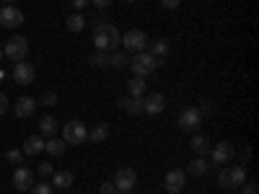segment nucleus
Returning a JSON list of instances; mask_svg holds the SVG:
<instances>
[{
  "mask_svg": "<svg viewBox=\"0 0 259 194\" xmlns=\"http://www.w3.org/2000/svg\"><path fill=\"white\" fill-rule=\"evenodd\" d=\"M119 41H122V34H119L117 26H112V24H96V29H94V47L99 52H117Z\"/></svg>",
  "mask_w": 259,
  "mask_h": 194,
  "instance_id": "obj_1",
  "label": "nucleus"
},
{
  "mask_svg": "<svg viewBox=\"0 0 259 194\" xmlns=\"http://www.w3.org/2000/svg\"><path fill=\"white\" fill-rule=\"evenodd\" d=\"M158 60L150 55L148 50H143V52H138L135 57H130V70H133V75L135 78H148L150 73H153L156 68H158Z\"/></svg>",
  "mask_w": 259,
  "mask_h": 194,
  "instance_id": "obj_2",
  "label": "nucleus"
},
{
  "mask_svg": "<svg viewBox=\"0 0 259 194\" xmlns=\"http://www.w3.org/2000/svg\"><path fill=\"white\" fill-rule=\"evenodd\" d=\"M246 181V166H231V168H223L218 174V184L221 189H239L241 184Z\"/></svg>",
  "mask_w": 259,
  "mask_h": 194,
  "instance_id": "obj_3",
  "label": "nucleus"
},
{
  "mask_svg": "<svg viewBox=\"0 0 259 194\" xmlns=\"http://www.w3.org/2000/svg\"><path fill=\"white\" fill-rule=\"evenodd\" d=\"M62 140H65V145H80V142L89 140V129H85L83 122L70 119L68 124L62 127Z\"/></svg>",
  "mask_w": 259,
  "mask_h": 194,
  "instance_id": "obj_4",
  "label": "nucleus"
},
{
  "mask_svg": "<svg viewBox=\"0 0 259 194\" xmlns=\"http://www.w3.org/2000/svg\"><path fill=\"white\" fill-rule=\"evenodd\" d=\"M122 47H124V52H143L145 47H148V34L145 31H140V29H130V31H124L122 34Z\"/></svg>",
  "mask_w": 259,
  "mask_h": 194,
  "instance_id": "obj_5",
  "label": "nucleus"
},
{
  "mask_svg": "<svg viewBox=\"0 0 259 194\" xmlns=\"http://www.w3.org/2000/svg\"><path fill=\"white\" fill-rule=\"evenodd\" d=\"M112 184L117 186V191H135V186H138V171L130 168V166L117 168V174H114V181H112Z\"/></svg>",
  "mask_w": 259,
  "mask_h": 194,
  "instance_id": "obj_6",
  "label": "nucleus"
},
{
  "mask_svg": "<svg viewBox=\"0 0 259 194\" xmlns=\"http://www.w3.org/2000/svg\"><path fill=\"white\" fill-rule=\"evenodd\" d=\"M3 55L11 57L13 62H21V60L29 55V39L26 36H11L8 44L3 47Z\"/></svg>",
  "mask_w": 259,
  "mask_h": 194,
  "instance_id": "obj_7",
  "label": "nucleus"
},
{
  "mask_svg": "<svg viewBox=\"0 0 259 194\" xmlns=\"http://www.w3.org/2000/svg\"><path fill=\"white\" fill-rule=\"evenodd\" d=\"M184 186H187V174H184L182 168H171L168 174L163 176V189L168 194H182Z\"/></svg>",
  "mask_w": 259,
  "mask_h": 194,
  "instance_id": "obj_8",
  "label": "nucleus"
},
{
  "mask_svg": "<svg viewBox=\"0 0 259 194\" xmlns=\"http://www.w3.org/2000/svg\"><path fill=\"white\" fill-rule=\"evenodd\" d=\"M202 122H205V119H202V114H200L197 106H187V109L179 114V127L184 129V132H194V129H197Z\"/></svg>",
  "mask_w": 259,
  "mask_h": 194,
  "instance_id": "obj_9",
  "label": "nucleus"
},
{
  "mask_svg": "<svg viewBox=\"0 0 259 194\" xmlns=\"http://www.w3.org/2000/svg\"><path fill=\"white\" fill-rule=\"evenodd\" d=\"M163 109H166V96L163 93H145L143 96V114L158 117Z\"/></svg>",
  "mask_w": 259,
  "mask_h": 194,
  "instance_id": "obj_10",
  "label": "nucleus"
},
{
  "mask_svg": "<svg viewBox=\"0 0 259 194\" xmlns=\"http://www.w3.org/2000/svg\"><path fill=\"white\" fill-rule=\"evenodd\" d=\"M24 24V13H21L16 6H3L0 8V26L3 29H16Z\"/></svg>",
  "mask_w": 259,
  "mask_h": 194,
  "instance_id": "obj_11",
  "label": "nucleus"
},
{
  "mask_svg": "<svg viewBox=\"0 0 259 194\" xmlns=\"http://www.w3.org/2000/svg\"><path fill=\"white\" fill-rule=\"evenodd\" d=\"M233 153H236L233 145H231V142H226V140H221L218 145H212V148H210V161H212L215 166H223L226 161H231V158H233Z\"/></svg>",
  "mask_w": 259,
  "mask_h": 194,
  "instance_id": "obj_12",
  "label": "nucleus"
},
{
  "mask_svg": "<svg viewBox=\"0 0 259 194\" xmlns=\"http://www.w3.org/2000/svg\"><path fill=\"white\" fill-rule=\"evenodd\" d=\"M34 75H36V68H34L31 62H26V60L16 62V68H13V80H16L18 85H29V83L34 80Z\"/></svg>",
  "mask_w": 259,
  "mask_h": 194,
  "instance_id": "obj_13",
  "label": "nucleus"
},
{
  "mask_svg": "<svg viewBox=\"0 0 259 194\" xmlns=\"http://www.w3.org/2000/svg\"><path fill=\"white\" fill-rule=\"evenodd\" d=\"M13 186H16V191H29L34 186V174L29 168H24V166H16V171H13Z\"/></svg>",
  "mask_w": 259,
  "mask_h": 194,
  "instance_id": "obj_14",
  "label": "nucleus"
},
{
  "mask_svg": "<svg viewBox=\"0 0 259 194\" xmlns=\"http://www.w3.org/2000/svg\"><path fill=\"white\" fill-rule=\"evenodd\" d=\"M34 112H36V101L31 96H21L16 101V117L18 119H29V117H34Z\"/></svg>",
  "mask_w": 259,
  "mask_h": 194,
  "instance_id": "obj_15",
  "label": "nucleus"
},
{
  "mask_svg": "<svg viewBox=\"0 0 259 194\" xmlns=\"http://www.w3.org/2000/svg\"><path fill=\"white\" fill-rule=\"evenodd\" d=\"M117 106L124 112V114H130V117H138V114H143V99H133V96H124V99H119L117 101Z\"/></svg>",
  "mask_w": 259,
  "mask_h": 194,
  "instance_id": "obj_16",
  "label": "nucleus"
},
{
  "mask_svg": "<svg viewBox=\"0 0 259 194\" xmlns=\"http://www.w3.org/2000/svg\"><path fill=\"white\" fill-rule=\"evenodd\" d=\"M207 171H210L207 161H205L202 156H194V158L189 161V166H187V171H184V174H189V176H205Z\"/></svg>",
  "mask_w": 259,
  "mask_h": 194,
  "instance_id": "obj_17",
  "label": "nucleus"
},
{
  "mask_svg": "<svg viewBox=\"0 0 259 194\" xmlns=\"http://www.w3.org/2000/svg\"><path fill=\"white\" fill-rule=\"evenodd\" d=\"M150 55H153L158 62H163V57L168 55V41L166 39H153V41H148V47H145Z\"/></svg>",
  "mask_w": 259,
  "mask_h": 194,
  "instance_id": "obj_18",
  "label": "nucleus"
},
{
  "mask_svg": "<svg viewBox=\"0 0 259 194\" xmlns=\"http://www.w3.org/2000/svg\"><path fill=\"white\" fill-rule=\"evenodd\" d=\"M41 150H45V140L41 137H36V135H31V137H26L24 140V156H31V158H36Z\"/></svg>",
  "mask_w": 259,
  "mask_h": 194,
  "instance_id": "obj_19",
  "label": "nucleus"
},
{
  "mask_svg": "<svg viewBox=\"0 0 259 194\" xmlns=\"http://www.w3.org/2000/svg\"><path fill=\"white\" fill-rule=\"evenodd\" d=\"M39 132H41V137H55L57 135V119L52 114H45L39 119Z\"/></svg>",
  "mask_w": 259,
  "mask_h": 194,
  "instance_id": "obj_20",
  "label": "nucleus"
},
{
  "mask_svg": "<svg viewBox=\"0 0 259 194\" xmlns=\"http://www.w3.org/2000/svg\"><path fill=\"white\" fill-rule=\"evenodd\" d=\"M148 93V83L145 78H133L127 83V96H133V99H143Z\"/></svg>",
  "mask_w": 259,
  "mask_h": 194,
  "instance_id": "obj_21",
  "label": "nucleus"
},
{
  "mask_svg": "<svg viewBox=\"0 0 259 194\" xmlns=\"http://www.w3.org/2000/svg\"><path fill=\"white\" fill-rule=\"evenodd\" d=\"M189 145H192V150H194V156H202V158L210 156V148H212L205 135H194V137L189 140Z\"/></svg>",
  "mask_w": 259,
  "mask_h": 194,
  "instance_id": "obj_22",
  "label": "nucleus"
},
{
  "mask_svg": "<svg viewBox=\"0 0 259 194\" xmlns=\"http://www.w3.org/2000/svg\"><path fill=\"white\" fill-rule=\"evenodd\" d=\"M73 171H57V174H52V186H57V189H68V186H73Z\"/></svg>",
  "mask_w": 259,
  "mask_h": 194,
  "instance_id": "obj_23",
  "label": "nucleus"
},
{
  "mask_svg": "<svg viewBox=\"0 0 259 194\" xmlns=\"http://www.w3.org/2000/svg\"><path fill=\"white\" fill-rule=\"evenodd\" d=\"M85 29V16L80 13V11H75L73 16H68V31H73V34H80Z\"/></svg>",
  "mask_w": 259,
  "mask_h": 194,
  "instance_id": "obj_24",
  "label": "nucleus"
},
{
  "mask_svg": "<svg viewBox=\"0 0 259 194\" xmlns=\"http://www.w3.org/2000/svg\"><path fill=\"white\" fill-rule=\"evenodd\" d=\"M65 148H68V145H65V140L60 137H52V140H45V150H47V153L50 156H62L65 153Z\"/></svg>",
  "mask_w": 259,
  "mask_h": 194,
  "instance_id": "obj_25",
  "label": "nucleus"
},
{
  "mask_svg": "<svg viewBox=\"0 0 259 194\" xmlns=\"http://www.w3.org/2000/svg\"><path fill=\"white\" fill-rule=\"evenodd\" d=\"M106 137H109V124H104V122L96 124L91 132H89V140H91V142H104Z\"/></svg>",
  "mask_w": 259,
  "mask_h": 194,
  "instance_id": "obj_26",
  "label": "nucleus"
},
{
  "mask_svg": "<svg viewBox=\"0 0 259 194\" xmlns=\"http://www.w3.org/2000/svg\"><path fill=\"white\" fill-rule=\"evenodd\" d=\"M109 65L112 68H124V65H130V52H109Z\"/></svg>",
  "mask_w": 259,
  "mask_h": 194,
  "instance_id": "obj_27",
  "label": "nucleus"
},
{
  "mask_svg": "<svg viewBox=\"0 0 259 194\" xmlns=\"http://www.w3.org/2000/svg\"><path fill=\"white\" fill-rule=\"evenodd\" d=\"M89 62L94 65V68H109V52H94L91 57H89Z\"/></svg>",
  "mask_w": 259,
  "mask_h": 194,
  "instance_id": "obj_28",
  "label": "nucleus"
},
{
  "mask_svg": "<svg viewBox=\"0 0 259 194\" xmlns=\"http://www.w3.org/2000/svg\"><path fill=\"white\" fill-rule=\"evenodd\" d=\"M6 158L13 163V166H21V163H24V150H8V153H6Z\"/></svg>",
  "mask_w": 259,
  "mask_h": 194,
  "instance_id": "obj_29",
  "label": "nucleus"
},
{
  "mask_svg": "<svg viewBox=\"0 0 259 194\" xmlns=\"http://www.w3.org/2000/svg\"><path fill=\"white\" fill-rule=\"evenodd\" d=\"M29 191L31 194H55V186L52 184H34Z\"/></svg>",
  "mask_w": 259,
  "mask_h": 194,
  "instance_id": "obj_30",
  "label": "nucleus"
},
{
  "mask_svg": "<svg viewBox=\"0 0 259 194\" xmlns=\"http://www.w3.org/2000/svg\"><path fill=\"white\" fill-rule=\"evenodd\" d=\"M52 174H55V168H52V163H47V161H45V163L39 166V176H45V179H50Z\"/></svg>",
  "mask_w": 259,
  "mask_h": 194,
  "instance_id": "obj_31",
  "label": "nucleus"
},
{
  "mask_svg": "<svg viewBox=\"0 0 259 194\" xmlns=\"http://www.w3.org/2000/svg\"><path fill=\"white\" fill-rule=\"evenodd\" d=\"M241 189H244V194H259V186H256V181H249V179L241 184Z\"/></svg>",
  "mask_w": 259,
  "mask_h": 194,
  "instance_id": "obj_32",
  "label": "nucleus"
},
{
  "mask_svg": "<svg viewBox=\"0 0 259 194\" xmlns=\"http://www.w3.org/2000/svg\"><path fill=\"white\" fill-rule=\"evenodd\" d=\"M41 104H45V106H55V104H57V93L47 91L45 96H41Z\"/></svg>",
  "mask_w": 259,
  "mask_h": 194,
  "instance_id": "obj_33",
  "label": "nucleus"
},
{
  "mask_svg": "<svg viewBox=\"0 0 259 194\" xmlns=\"http://www.w3.org/2000/svg\"><path fill=\"white\" fill-rule=\"evenodd\" d=\"M239 158H241V161H244V163H241V166H246V163H249V161H251V148H249V145H246V148H241V150H239Z\"/></svg>",
  "mask_w": 259,
  "mask_h": 194,
  "instance_id": "obj_34",
  "label": "nucleus"
},
{
  "mask_svg": "<svg viewBox=\"0 0 259 194\" xmlns=\"http://www.w3.org/2000/svg\"><path fill=\"white\" fill-rule=\"evenodd\" d=\"M8 112V96L3 93V91H0V117H3Z\"/></svg>",
  "mask_w": 259,
  "mask_h": 194,
  "instance_id": "obj_35",
  "label": "nucleus"
},
{
  "mask_svg": "<svg viewBox=\"0 0 259 194\" xmlns=\"http://www.w3.org/2000/svg\"><path fill=\"white\" fill-rule=\"evenodd\" d=\"M179 3H182V0H161V6H163L166 11H174V8H179Z\"/></svg>",
  "mask_w": 259,
  "mask_h": 194,
  "instance_id": "obj_36",
  "label": "nucleus"
},
{
  "mask_svg": "<svg viewBox=\"0 0 259 194\" xmlns=\"http://www.w3.org/2000/svg\"><path fill=\"white\" fill-rule=\"evenodd\" d=\"M99 191H101V194H114V191H117V186H114L112 181H106V184H101V189H99Z\"/></svg>",
  "mask_w": 259,
  "mask_h": 194,
  "instance_id": "obj_37",
  "label": "nucleus"
},
{
  "mask_svg": "<svg viewBox=\"0 0 259 194\" xmlns=\"http://www.w3.org/2000/svg\"><path fill=\"white\" fill-rule=\"evenodd\" d=\"M89 3H94L96 8H109V6L114 3V0H89Z\"/></svg>",
  "mask_w": 259,
  "mask_h": 194,
  "instance_id": "obj_38",
  "label": "nucleus"
},
{
  "mask_svg": "<svg viewBox=\"0 0 259 194\" xmlns=\"http://www.w3.org/2000/svg\"><path fill=\"white\" fill-rule=\"evenodd\" d=\"M70 3H73V8H75V11H80V8L89 6V0H70Z\"/></svg>",
  "mask_w": 259,
  "mask_h": 194,
  "instance_id": "obj_39",
  "label": "nucleus"
},
{
  "mask_svg": "<svg viewBox=\"0 0 259 194\" xmlns=\"http://www.w3.org/2000/svg\"><path fill=\"white\" fill-rule=\"evenodd\" d=\"M3 3H6V6H13V3H16V0H3Z\"/></svg>",
  "mask_w": 259,
  "mask_h": 194,
  "instance_id": "obj_40",
  "label": "nucleus"
},
{
  "mask_svg": "<svg viewBox=\"0 0 259 194\" xmlns=\"http://www.w3.org/2000/svg\"><path fill=\"white\" fill-rule=\"evenodd\" d=\"M114 194H135V191H114Z\"/></svg>",
  "mask_w": 259,
  "mask_h": 194,
  "instance_id": "obj_41",
  "label": "nucleus"
},
{
  "mask_svg": "<svg viewBox=\"0 0 259 194\" xmlns=\"http://www.w3.org/2000/svg\"><path fill=\"white\" fill-rule=\"evenodd\" d=\"M6 60V55H3V50H0V62H3Z\"/></svg>",
  "mask_w": 259,
  "mask_h": 194,
  "instance_id": "obj_42",
  "label": "nucleus"
},
{
  "mask_svg": "<svg viewBox=\"0 0 259 194\" xmlns=\"http://www.w3.org/2000/svg\"><path fill=\"white\" fill-rule=\"evenodd\" d=\"M124 3H135V0H124Z\"/></svg>",
  "mask_w": 259,
  "mask_h": 194,
  "instance_id": "obj_43",
  "label": "nucleus"
},
{
  "mask_svg": "<svg viewBox=\"0 0 259 194\" xmlns=\"http://www.w3.org/2000/svg\"><path fill=\"white\" fill-rule=\"evenodd\" d=\"M0 78H3V70H0Z\"/></svg>",
  "mask_w": 259,
  "mask_h": 194,
  "instance_id": "obj_44",
  "label": "nucleus"
}]
</instances>
